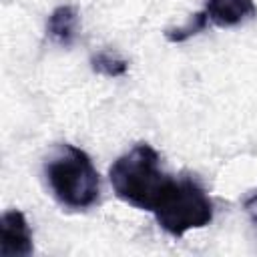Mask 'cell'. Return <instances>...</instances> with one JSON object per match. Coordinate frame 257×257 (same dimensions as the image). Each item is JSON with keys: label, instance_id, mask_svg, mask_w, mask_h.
Wrapping results in <instances>:
<instances>
[{"label": "cell", "instance_id": "cell-1", "mask_svg": "<svg viewBox=\"0 0 257 257\" xmlns=\"http://www.w3.org/2000/svg\"><path fill=\"white\" fill-rule=\"evenodd\" d=\"M108 179L118 199L153 213L173 177L163 173L159 153L149 143H139L112 163Z\"/></svg>", "mask_w": 257, "mask_h": 257}, {"label": "cell", "instance_id": "cell-2", "mask_svg": "<svg viewBox=\"0 0 257 257\" xmlns=\"http://www.w3.org/2000/svg\"><path fill=\"white\" fill-rule=\"evenodd\" d=\"M44 173L56 201L68 209H88L100 197L98 173L90 157L74 145H58L48 157Z\"/></svg>", "mask_w": 257, "mask_h": 257}, {"label": "cell", "instance_id": "cell-3", "mask_svg": "<svg viewBox=\"0 0 257 257\" xmlns=\"http://www.w3.org/2000/svg\"><path fill=\"white\" fill-rule=\"evenodd\" d=\"M153 215L163 231L173 237H183L187 231L211 223L213 201L195 177L181 175L171 179Z\"/></svg>", "mask_w": 257, "mask_h": 257}, {"label": "cell", "instance_id": "cell-4", "mask_svg": "<svg viewBox=\"0 0 257 257\" xmlns=\"http://www.w3.org/2000/svg\"><path fill=\"white\" fill-rule=\"evenodd\" d=\"M32 233L22 211L10 209L0 219V255L28 257L32 253Z\"/></svg>", "mask_w": 257, "mask_h": 257}, {"label": "cell", "instance_id": "cell-5", "mask_svg": "<svg viewBox=\"0 0 257 257\" xmlns=\"http://www.w3.org/2000/svg\"><path fill=\"white\" fill-rule=\"evenodd\" d=\"M205 14L217 26H235L255 14L253 0H207Z\"/></svg>", "mask_w": 257, "mask_h": 257}, {"label": "cell", "instance_id": "cell-6", "mask_svg": "<svg viewBox=\"0 0 257 257\" xmlns=\"http://www.w3.org/2000/svg\"><path fill=\"white\" fill-rule=\"evenodd\" d=\"M76 28H78V14L68 4L54 8L52 14L48 16V22H46L48 36L60 46L72 44V40L76 36Z\"/></svg>", "mask_w": 257, "mask_h": 257}, {"label": "cell", "instance_id": "cell-7", "mask_svg": "<svg viewBox=\"0 0 257 257\" xmlns=\"http://www.w3.org/2000/svg\"><path fill=\"white\" fill-rule=\"evenodd\" d=\"M90 66L94 72L98 74H104V76H122L126 70H128V62L124 58H120L118 54L114 52H108V50H100L96 54H92L90 58Z\"/></svg>", "mask_w": 257, "mask_h": 257}, {"label": "cell", "instance_id": "cell-8", "mask_svg": "<svg viewBox=\"0 0 257 257\" xmlns=\"http://www.w3.org/2000/svg\"><path fill=\"white\" fill-rule=\"evenodd\" d=\"M207 24H209V18H207L205 10H201V12L191 14V18H189L187 24L177 26V28H169V30L165 32V38H167L169 42H175V44H177V42H185V40H189L191 36H195V34H199L201 30H205Z\"/></svg>", "mask_w": 257, "mask_h": 257}, {"label": "cell", "instance_id": "cell-9", "mask_svg": "<svg viewBox=\"0 0 257 257\" xmlns=\"http://www.w3.org/2000/svg\"><path fill=\"white\" fill-rule=\"evenodd\" d=\"M245 207H247V209L253 213V217H255V221H257V195H253V197H251V199L245 203Z\"/></svg>", "mask_w": 257, "mask_h": 257}]
</instances>
